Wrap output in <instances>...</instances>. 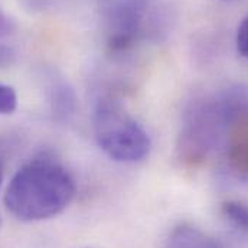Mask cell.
Masks as SVG:
<instances>
[{"mask_svg":"<svg viewBox=\"0 0 248 248\" xmlns=\"http://www.w3.org/2000/svg\"><path fill=\"white\" fill-rule=\"evenodd\" d=\"M74 195V179L62 165L36 159L15 173L4 193V205L20 221H44L60 215Z\"/></svg>","mask_w":248,"mask_h":248,"instance_id":"cell-1","label":"cell"},{"mask_svg":"<svg viewBox=\"0 0 248 248\" xmlns=\"http://www.w3.org/2000/svg\"><path fill=\"white\" fill-rule=\"evenodd\" d=\"M248 104L246 94L230 90L205 97L192 104L184 117L178 137V159L189 168H198L219 147L238 111Z\"/></svg>","mask_w":248,"mask_h":248,"instance_id":"cell-2","label":"cell"},{"mask_svg":"<svg viewBox=\"0 0 248 248\" xmlns=\"http://www.w3.org/2000/svg\"><path fill=\"white\" fill-rule=\"evenodd\" d=\"M169 17L156 0H114L103 12V32L108 51L124 54L139 44L166 33Z\"/></svg>","mask_w":248,"mask_h":248,"instance_id":"cell-3","label":"cell"},{"mask_svg":"<svg viewBox=\"0 0 248 248\" xmlns=\"http://www.w3.org/2000/svg\"><path fill=\"white\" fill-rule=\"evenodd\" d=\"M93 128L98 147L111 160L137 163L150 153L152 140L147 131L111 97L101 98L95 106Z\"/></svg>","mask_w":248,"mask_h":248,"instance_id":"cell-4","label":"cell"},{"mask_svg":"<svg viewBox=\"0 0 248 248\" xmlns=\"http://www.w3.org/2000/svg\"><path fill=\"white\" fill-rule=\"evenodd\" d=\"M224 147L232 172L240 176H248V104L230 124Z\"/></svg>","mask_w":248,"mask_h":248,"instance_id":"cell-5","label":"cell"},{"mask_svg":"<svg viewBox=\"0 0 248 248\" xmlns=\"http://www.w3.org/2000/svg\"><path fill=\"white\" fill-rule=\"evenodd\" d=\"M165 248H222L221 244L212 238L211 235H208L206 232H203L202 230L193 227V225H187L182 224L179 227H176L168 241H166V247Z\"/></svg>","mask_w":248,"mask_h":248,"instance_id":"cell-6","label":"cell"},{"mask_svg":"<svg viewBox=\"0 0 248 248\" xmlns=\"http://www.w3.org/2000/svg\"><path fill=\"white\" fill-rule=\"evenodd\" d=\"M52 111L57 114L58 119H68L74 114L75 110V95L74 91L68 87L66 82L57 81L51 85V95H49Z\"/></svg>","mask_w":248,"mask_h":248,"instance_id":"cell-7","label":"cell"},{"mask_svg":"<svg viewBox=\"0 0 248 248\" xmlns=\"http://www.w3.org/2000/svg\"><path fill=\"white\" fill-rule=\"evenodd\" d=\"M222 212L235 227L248 232V203L240 201H228L222 205Z\"/></svg>","mask_w":248,"mask_h":248,"instance_id":"cell-8","label":"cell"},{"mask_svg":"<svg viewBox=\"0 0 248 248\" xmlns=\"http://www.w3.org/2000/svg\"><path fill=\"white\" fill-rule=\"evenodd\" d=\"M17 107V95L15 90L0 82V114H10Z\"/></svg>","mask_w":248,"mask_h":248,"instance_id":"cell-9","label":"cell"},{"mask_svg":"<svg viewBox=\"0 0 248 248\" xmlns=\"http://www.w3.org/2000/svg\"><path fill=\"white\" fill-rule=\"evenodd\" d=\"M237 49L241 57L248 60V16H246L237 31Z\"/></svg>","mask_w":248,"mask_h":248,"instance_id":"cell-10","label":"cell"},{"mask_svg":"<svg viewBox=\"0 0 248 248\" xmlns=\"http://www.w3.org/2000/svg\"><path fill=\"white\" fill-rule=\"evenodd\" d=\"M13 32V23L12 20L4 15V12L0 9V36L10 35Z\"/></svg>","mask_w":248,"mask_h":248,"instance_id":"cell-11","label":"cell"},{"mask_svg":"<svg viewBox=\"0 0 248 248\" xmlns=\"http://www.w3.org/2000/svg\"><path fill=\"white\" fill-rule=\"evenodd\" d=\"M15 60V54L10 48L0 45V66H7Z\"/></svg>","mask_w":248,"mask_h":248,"instance_id":"cell-12","label":"cell"},{"mask_svg":"<svg viewBox=\"0 0 248 248\" xmlns=\"http://www.w3.org/2000/svg\"><path fill=\"white\" fill-rule=\"evenodd\" d=\"M1 181H3V168H1V162H0V185H1Z\"/></svg>","mask_w":248,"mask_h":248,"instance_id":"cell-13","label":"cell"},{"mask_svg":"<svg viewBox=\"0 0 248 248\" xmlns=\"http://www.w3.org/2000/svg\"><path fill=\"white\" fill-rule=\"evenodd\" d=\"M222 1H237V0H222Z\"/></svg>","mask_w":248,"mask_h":248,"instance_id":"cell-14","label":"cell"},{"mask_svg":"<svg viewBox=\"0 0 248 248\" xmlns=\"http://www.w3.org/2000/svg\"><path fill=\"white\" fill-rule=\"evenodd\" d=\"M0 224H1V221H0Z\"/></svg>","mask_w":248,"mask_h":248,"instance_id":"cell-15","label":"cell"}]
</instances>
